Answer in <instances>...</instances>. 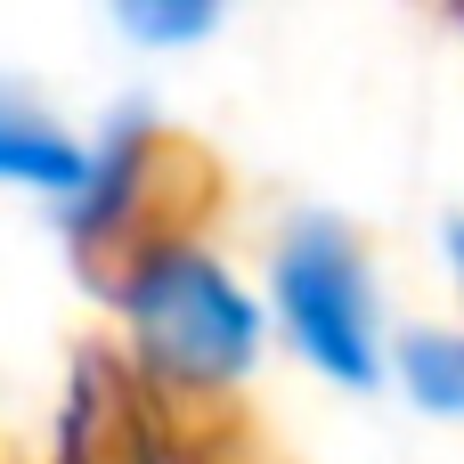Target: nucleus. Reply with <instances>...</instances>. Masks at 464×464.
Segmentation results:
<instances>
[{"mask_svg": "<svg viewBox=\"0 0 464 464\" xmlns=\"http://www.w3.org/2000/svg\"><path fill=\"white\" fill-rule=\"evenodd\" d=\"M277 310L294 326V343L351 392H367L383 375L375 351V285L359 245L334 220H294V237L277 245Z\"/></svg>", "mask_w": 464, "mask_h": 464, "instance_id": "nucleus-1", "label": "nucleus"}, {"mask_svg": "<svg viewBox=\"0 0 464 464\" xmlns=\"http://www.w3.org/2000/svg\"><path fill=\"white\" fill-rule=\"evenodd\" d=\"M130 318L139 343L196 383H228L253 367V302L196 253H163L130 277Z\"/></svg>", "mask_w": 464, "mask_h": 464, "instance_id": "nucleus-2", "label": "nucleus"}, {"mask_svg": "<svg viewBox=\"0 0 464 464\" xmlns=\"http://www.w3.org/2000/svg\"><path fill=\"white\" fill-rule=\"evenodd\" d=\"M0 179H24V188H57V196H73V188H90V163H82V147H73L57 122H41L24 98L0 90Z\"/></svg>", "mask_w": 464, "mask_h": 464, "instance_id": "nucleus-3", "label": "nucleus"}, {"mask_svg": "<svg viewBox=\"0 0 464 464\" xmlns=\"http://www.w3.org/2000/svg\"><path fill=\"white\" fill-rule=\"evenodd\" d=\"M400 375L424 408L464 416V334H408L400 343Z\"/></svg>", "mask_w": 464, "mask_h": 464, "instance_id": "nucleus-4", "label": "nucleus"}, {"mask_svg": "<svg viewBox=\"0 0 464 464\" xmlns=\"http://www.w3.org/2000/svg\"><path fill=\"white\" fill-rule=\"evenodd\" d=\"M122 24H130V33H163V41H171V33H204L212 16H204V8H171V16H147V8H130Z\"/></svg>", "mask_w": 464, "mask_h": 464, "instance_id": "nucleus-5", "label": "nucleus"}]
</instances>
